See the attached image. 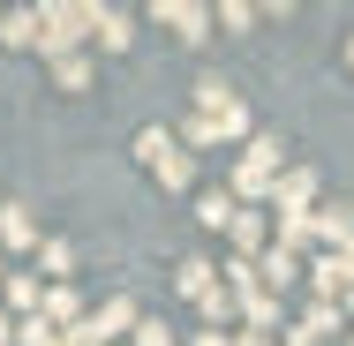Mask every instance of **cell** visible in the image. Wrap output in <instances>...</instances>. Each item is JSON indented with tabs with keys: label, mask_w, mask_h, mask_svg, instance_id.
Returning a JSON list of instances; mask_svg holds the SVG:
<instances>
[{
	"label": "cell",
	"mask_w": 354,
	"mask_h": 346,
	"mask_svg": "<svg viewBox=\"0 0 354 346\" xmlns=\"http://www.w3.org/2000/svg\"><path fill=\"white\" fill-rule=\"evenodd\" d=\"M38 301H46L38 278H30V271H8V309H15V316H38Z\"/></svg>",
	"instance_id": "obj_16"
},
{
	"label": "cell",
	"mask_w": 354,
	"mask_h": 346,
	"mask_svg": "<svg viewBox=\"0 0 354 346\" xmlns=\"http://www.w3.org/2000/svg\"><path fill=\"white\" fill-rule=\"evenodd\" d=\"M129 346H174V331H166L158 316H136V331H129Z\"/></svg>",
	"instance_id": "obj_22"
},
{
	"label": "cell",
	"mask_w": 354,
	"mask_h": 346,
	"mask_svg": "<svg viewBox=\"0 0 354 346\" xmlns=\"http://www.w3.org/2000/svg\"><path fill=\"white\" fill-rule=\"evenodd\" d=\"M151 15H158L174 38H189V46H204V38H212V8H204V0H158Z\"/></svg>",
	"instance_id": "obj_5"
},
{
	"label": "cell",
	"mask_w": 354,
	"mask_h": 346,
	"mask_svg": "<svg viewBox=\"0 0 354 346\" xmlns=\"http://www.w3.org/2000/svg\"><path fill=\"white\" fill-rule=\"evenodd\" d=\"M339 316H354V286H347V294H339Z\"/></svg>",
	"instance_id": "obj_26"
},
{
	"label": "cell",
	"mask_w": 354,
	"mask_h": 346,
	"mask_svg": "<svg viewBox=\"0 0 354 346\" xmlns=\"http://www.w3.org/2000/svg\"><path fill=\"white\" fill-rule=\"evenodd\" d=\"M286 173V151H279V136H249L241 143V166H234V181H226V196L249 211V204H264L272 196V181Z\"/></svg>",
	"instance_id": "obj_2"
},
{
	"label": "cell",
	"mask_w": 354,
	"mask_h": 346,
	"mask_svg": "<svg viewBox=\"0 0 354 346\" xmlns=\"http://www.w3.org/2000/svg\"><path fill=\"white\" fill-rule=\"evenodd\" d=\"M309 233H317V249H347L354 241V211L347 204H317L309 211Z\"/></svg>",
	"instance_id": "obj_8"
},
{
	"label": "cell",
	"mask_w": 354,
	"mask_h": 346,
	"mask_svg": "<svg viewBox=\"0 0 354 346\" xmlns=\"http://www.w3.org/2000/svg\"><path fill=\"white\" fill-rule=\"evenodd\" d=\"M38 264H46L53 286H68V278H75V249H68V241H38Z\"/></svg>",
	"instance_id": "obj_18"
},
{
	"label": "cell",
	"mask_w": 354,
	"mask_h": 346,
	"mask_svg": "<svg viewBox=\"0 0 354 346\" xmlns=\"http://www.w3.org/2000/svg\"><path fill=\"white\" fill-rule=\"evenodd\" d=\"M264 204H272V218H309V211H317V173H309V166H286Z\"/></svg>",
	"instance_id": "obj_4"
},
{
	"label": "cell",
	"mask_w": 354,
	"mask_h": 346,
	"mask_svg": "<svg viewBox=\"0 0 354 346\" xmlns=\"http://www.w3.org/2000/svg\"><path fill=\"white\" fill-rule=\"evenodd\" d=\"M212 23H226V30H249V23H257V8H241V0H226V8H218Z\"/></svg>",
	"instance_id": "obj_23"
},
{
	"label": "cell",
	"mask_w": 354,
	"mask_h": 346,
	"mask_svg": "<svg viewBox=\"0 0 354 346\" xmlns=\"http://www.w3.org/2000/svg\"><path fill=\"white\" fill-rule=\"evenodd\" d=\"M196 309H204V324H212V331H226V324H234V316H241V309H234V294H226V286H212V294H204V301H196Z\"/></svg>",
	"instance_id": "obj_19"
},
{
	"label": "cell",
	"mask_w": 354,
	"mask_h": 346,
	"mask_svg": "<svg viewBox=\"0 0 354 346\" xmlns=\"http://www.w3.org/2000/svg\"><path fill=\"white\" fill-rule=\"evenodd\" d=\"M234 196H226V189H204V196H196V226H212V233H226V226H234Z\"/></svg>",
	"instance_id": "obj_14"
},
{
	"label": "cell",
	"mask_w": 354,
	"mask_h": 346,
	"mask_svg": "<svg viewBox=\"0 0 354 346\" xmlns=\"http://www.w3.org/2000/svg\"><path fill=\"white\" fill-rule=\"evenodd\" d=\"M234 346H279L272 331H234Z\"/></svg>",
	"instance_id": "obj_24"
},
{
	"label": "cell",
	"mask_w": 354,
	"mask_h": 346,
	"mask_svg": "<svg viewBox=\"0 0 354 346\" xmlns=\"http://www.w3.org/2000/svg\"><path fill=\"white\" fill-rule=\"evenodd\" d=\"M174 286H181L189 301H204V294H212V286H218V264H204V256H189V264L174 271Z\"/></svg>",
	"instance_id": "obj_15"
},
{
	"label": "cell",
	"mask_w": 354,
	"mask_h": 346,
	"mask_svg": "<svg viewBox=\"0 0 354 346\" xmlns=\"http://www.w3.org/2000/svg\"><path fill=\"white\" fill-rule=\"evenodd\" d=\"M53 83H61V90H91V61H83V53L53 61Z\"/></svg>",
	"instance_id": "obj_21"
},
{
	"label": "cell",
	"mask_w": 354,
	"mask_h": 346,
	"mask_svg": "<svg viewBox=\"0 0 354 346\" xmlns=\"http://www.w3.org/2000/svg\"><path fill=\"white\" fill-rule=\"evenodd\" d=\"M8 249H38V211L30 204H0V256Z\"/></svg>",
	"instance_id": "obj_9"
},
{
	"label": "cell",
	"mask_w": 354,
	"mask_h": 346,
	"mask_svg": "<svg viewBox=\"0 0 354 346\" xmlns=\"http://www.w3.org/2000/svg\"><path fill=\"white\" fill-rule=\"evenodd\" d=\"M8 346H61V331H53L46 316H15V324H8Z\"/></svg>",
	"instance_id": "obj_17"
},
{
	"label": "cell",
	"mask_w": 354,
	"mask_h": 346,
	"mask_svg": "<svg viewBox=\"0 0 354 346\" xmlns=\"http://www.w3.org/2000/svg\"><path fill=\"white\" fill-rule=\"evenodd\" d=\"M301 278H309V294H317V301H339V294L354 286V278H347V264H339L332 249H317V256H301Z\"/></svg>",
	"instance_id": "obj_6"
},
{
	"label": "cell",
	"mask_w": 354,
	"mask_h": 346,
	"mask_svg": "<svg viewBox=\"0 0 354 346\" xmlns=\"http://www.w3.org/2000/svg\"><path fill=\"white\" fill-rule=\"evenodd\" d=\"M226 241H234V256H241V264H257V256L272 249V218H264V211H234Z\"/></svg>",
	"instance_id": "obj_7"
},
{
	"label": "cell",
	"mask_w": 354,
	"mask_h": 346,
	"mask_svg": "<svg viewBox=\"0 0 354 346\" xmlns=\"http://www.w3.org/2000/svg\"><path fill=\"white\" fill-rule=\"evenodd\" d=\"M0 38H8V46H38V15H30V8L0 15Z\"/></svg>",
	"instance_id": "obj_20"
},
{
	"label": "cell",
	"mask_w": 354,
	"mask_h": 346,
	"mask_svg": "<svg viewBox=\"0 0 354 346\" xmlns=\"http://www.w3.org/2000/svg\"><path fill=\"white\" fill-rule=\"evenodd\" d=\"M136 158L151 166V173H158V189H189V181H196V158L174 143V128H158V121H151V128L136 136Z\"/></svg>",
	"instance_id": "obj_3"
},
{
	"label": "cell",
	"mask_w": 354,
	"mask_h": 346,
	"mask_svg": "<svg viewBox=\"0 0 354 346\" xmlns=\"http://www.w3.org/2000/svg\"><path fill=\"white\" fill-rule=\"evenodd\" d=\"M347 68H354V46H347Z\"/></svg>",
	"instance_id": "obj_29"
},
{
	"label": "cell",
	"mask_w": 354,
	"mask_h": 346,
	"mask_svg": "<svg viewBox=\"0 0 354 346\" xmlns=\"http://www.w3.org/2000/svg\"><path fill=\"white\" fill-rule=\"evenodd\" d=\"M0 346H8V339H0Z\"/></svg>",
	"instance_id": "obj_30"
},
{
	"label": "cell",
	"mask_w": 354,
	"mask_h": 346,
	"mask_svg": "<svg viewBox=\"0 0 354 346\" xmlns=\"http://www.w3.org/2000/svg\"><path fill=\"white\" fill-rule=\"evenodd\" d=\"M91 38H98L106 53H129V46H136V15H121V8H98V23H91Z\"/></svg>",
	"instance_id": "obj_11"
},
{
	"label": "cell",
	"mask_w": 354,
	"mask_h": 346,
	"mask_svg": "<svg viewBox=\"0 0 354 346\" xmlns=\"http://www.w3.org/2000/svg\"><path fill=\"white\" fill-rule=\"evenodd\" d=\"M301 331H309L317 346H324V339H339V331H347V316H339V301H309V309H301Z\"/></svg>",
	"instance_id": "obj_13"
},
{
	"label": "cell",
	"mask_w": 354,
	"mask_h": 346,
	"mask_svg": "<svg viewBox=\"0 0 354 346\" xmlns=\"http://www.w3.org/2000/svg\"><path fill=\"white\" fill-rule=\"evenodd\" d=\"M257 286H264V294H286V286H301V256H286V249H264V256H257Z\"/></svg>",
	"instance_id": "obj_10"
},
{
	"label": "cell",
	"mask_w": 354,
	"mask_h": 346,
	"mask_svg": "<svg viewBox=\"0 0 354 346\" xmlns=\"http://www.w3.org/2000/svg\"><path fill=\"white\" fill-rule=\"evenodd\" d=\"M0 286H8V256H0Z\"/></svg>",
	"instance_id": "obj_27"
},
{
	"label": "cell",
	"mask_w": 354,
	"mask_h": 346,
	"mask_svg": "<svg viewBox=\"0 0 354 346\" xmlns=\"http://www.w3.org/2000/svg\"><path fill=\"white\" fill-rule=\"evenodd\" d=\"M38 316H46L53 331H68V324H83V294H75V286H46V301H38Z\"/></svg>",
	"instance_id": "obj_12"
},
{
	"label": "cell",
	"mask_w": 354,
	"mask_h": 346,
	"mask_svg": "<svg viewBox=\"0 0 354 346\" xmlns=\"http://www.w3.org/2000/svg\"><path fill=\"white\" fill-rule=\"evenodd\" d=\"M30 15H38V53L46 61H68L75 46L91 38V23H98V0H46Z\"/></svg>",
	"instance_id": "obj_1"
},
{
	"label": "cell",
	"mask_w": 354,
	"mask_h": 346,
	"mask_svg": "<svg viewBox=\"0 0 354 346\" xmlns=\"http://www.w3.org/2000/svg\"><path fill=\"white\" fill-rule=\"evenodd\" d=\"M0 339H8V316H0Z\"/></svg>",
	"instance_id": "obj_28"
},
{
	"label": "cell",
	"mask_w": 354,
	"mask_h": 346,
	"mask_svg": "<svg viewBox=\"0 0 354 346\" xmlns=\"http://www.w3.org/2000/svg\"><path fill=\"white\" fill-rule=\"evenodd\" d=\"M189 346H234V331H196Z\"/></svg>",
	"instance_id": "obj_25"
}]
</instances>
